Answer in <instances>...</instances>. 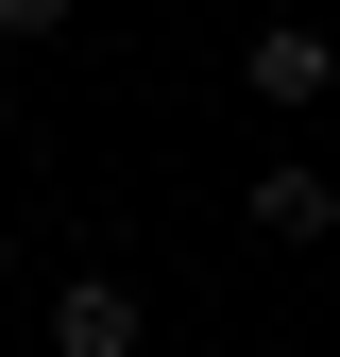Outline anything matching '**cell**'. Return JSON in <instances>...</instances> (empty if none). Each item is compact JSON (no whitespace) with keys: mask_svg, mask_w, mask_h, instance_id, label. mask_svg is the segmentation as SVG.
Returning <instances> with one entry per match:
<instances>
[{"mask_svg":"<svg viewBox=\"0 0 340 357\" xmlns=\"http://www.w3.org/2000/svg\"><path fill=\"white\" fill-rule=\"evenodd\" d=\"M238 85H255V102H272V119H307L323 85H340V52H323V17H272V34H255V52H238Z\"/></svg>","mask_w":340,"mask_h":357,"instance_id":"6da1fadb","label":"cell"},{"mask_svg":"<svg viewBox=\"0 0 340 357\" xmlns=\"http://www.w3.org/2000/svg\"><path fill=\"white\" fill-rule=\"evenodd\" d=\"M137 340H153V306L119 289V273H68L52 289V357H137Z\"/></svg>","mask_w":340,"mask_h":357,"instance_id":"7a4b0ae2","label":"cell"},{"mask_svg":"<svg viewBox=\"0 0 340 357\" xmlns=\"http://www.w3.org/2000/svg\"><path fill=\"white\" fill-rule=\"evenodd\" d=\"M238 221H255V238H289V255H307V238H340V188H323L307 153H272V170L238 188Z\"/></svg>","mask_w":340,"mask_h":357,"instance_id":"3957f363","label":"cell"},{"mask_svg":"<svg viewBox=\"0 0 340 357\" xmlns=\"http://www.w3.org/2000/svg\"><path fill=\"white\" fill-rule=\"evenodd\" d=\"M0 34H17V52H52V34H68V0H0Z\"/></svg>","mask_w":340,"mask_h":357,"instance_id":"277c9868","label":"cell"}]
</instances>
